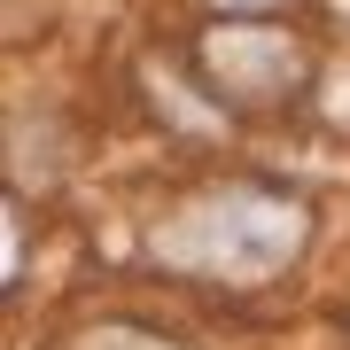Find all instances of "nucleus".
<instances>
[{"label": "nucleus", "instance_id": "2", "mask_svg": "<svg viewBox=\"0 0 350 350\" xmlns=\"http://www.w3.org/2000/svg\"><path fill=\"white\" fill-rule=\"evenodd\" d=\"M226 8H273V0H226Z\"/></svg>", "mask_w": 350, "mask_h": 350}, {"label": "nucleus", "instance_id": "1", "mask_svg": "<svg viewBox=\"0 0 350 350\" xmlns=\"http://www.w3.org/2000/svg\"><path fill=\"white\" fill-rule=\"evenodd\" d=\"M304 250V202H288L273 187H218L187 202L179 218H163L156 257L179 273H211V280H265Z\"/></svg>", "mask_w": 350, "mask_h": 350}]
</instances>
